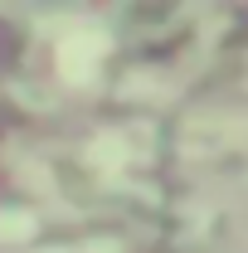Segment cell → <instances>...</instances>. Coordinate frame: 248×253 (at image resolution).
<instances>
[{
	"label": "cell",
	"instance_id": "cell-1",
	"mask_svg": "<svg viewBox=\"0 0 248 253\" xmlns=\"http://www.w3.org/2000/svg\"><path fill=\"white\" fill-rule=\"evenodd\" d=\"M107 59V34L102 30H73L59 39V73L68 83H88Z\"/></svg>",
	"mask_w": 248,
	"mask_h": 253
}]
</instances>
